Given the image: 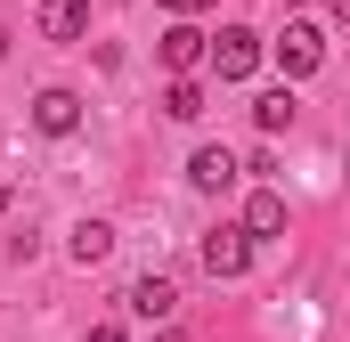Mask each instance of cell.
<instances>
[{
    "label": "cell",
    "instance_id": "obj_1",
    "mask_svg": "<svg viewBox=\"0 0 350 342\" xmlns=\"http://www.w3.org/2000/svg\"><path fill=\"white\" fill-rule=\"evenodd\" d=\"M196 261H204L212 277H245V269H253V237H245V220H220V228L196 245Z\"/></svg>",
    "mask_w": 350,
    "mask_h": 342
},
{
    "label": "cell",
    "instance_id": "obj_2",
    "mask_svg": "<svg viewBox=\"0 0 350 342\" xmlns=\"http://www.w3.org/2000/svg\"><path fill=\"white\" fill-rule=\"evenodd\" d=\"M204 66H212L220 82H245V74L261 66V33H245V25H220V33H212V57H204Z\"/></svg>",
    "mask_w": 350,
    "mask_h": 342
},
{
    "label": "cell",
    "instance_id": "obj_3",
    "mask_svg": "<svg viewBox=\"0 0 350 342\" xmlns=\"http://www.w3.org/2000/svg\"><path fill=\"white\" fill-rule=\"evenodd\" d=\"M277 66H285V82H301V74H318V66H326V33L293 16V25H285V41H277Z\"/></svg>",
    "mask_w": 350,
    "mask_h": 342
},
{
    "label": "cell",
    "instance_id": "obj_4",
    "mask_svg": "<svg viewBox=\"0 0 350 342\" xmlns=\"http://www.w3.org/2000/svg\"><path fill=\"white\" fill-rule=\"evenodd\" d=\"M33 131H41V139H74V131H82V98H74V90H41V98H33Z\"/></svg>",
    "mask_w": 350,
    "mask_h": 342
},
{
    "label": "cell",
    "instance_id": "obj_5",
    "mask_svg": "<svg viewBox=\"0 0 350 342\" xmlns=\"http://www.w3.org/2000/svg\"><path fill=\"white\" fill-rule=\"evenodd\" d=\"M204 57H212V33H196V25H172V33H163V66H172V82H196Z\"/></svg>",
    "mask_w": 350,
    "mask_h": 342
},
{
    "label": "cell",
    "instance_id": "obj_6",
    "mask_svg": "<svg viewBox=\"0 0 350 342\" xmlns=\"http://www.w3.org/2000/svg\"><path fill=\"white\" fill-rule=\"evenodd\" d=\"M122 302H131V310H139L147 326H172V310H179V285H172V277H139V285H131Z\"/></svg>",
    "mask_w": 350,
    "mask_h": 342
},
{
    "label": "cell",
    "instance_id": "obj_7",
    "mask_svg": "<svg viewBox=\"0 0 350 342\" xmlns=\"http://www.w3.org/2000/svg\"><path fill=\"white\" fill-rule=\"evenodd\" d=\"M285 220H293V212H285L277 187H253V196H245V237H253V245H261V237H285Z\"/></svg>",
    "mask_w": 350,
    "mask_h": 342
},
{
    "label": "cell",
    "instance_id": "obj_8",
    "mask_svg": "<svg viewBox=\"0 0 350 342\" xmlns=\"http://www.w3.org/2000/svg\"><path fill=\"white\" fill-rule=\"evenodd\" d=\"M187 179H196L204 196H220V187H237V155H228V147H196V155H187Z\"/></svg>",
    "mask_w": 350,
    "mask_h": 342
},
{
    "label": "cell",
    "instance_id": "obj_9",
    "mask_svg": "<svg viewBox=\"0 0 350 342\" xmlns=\"http://www.w3.org/2000/svg\"><path fill=\"white\" fill-rule=\"evenodd\" d=\"M41 33L49 41H82L90 33V0H41Z\"/></svg>",
    "mask_w": 350,
    "mask_h": 342
},
{
    "label": "cell",
    "instance_id": "obj_10",
    "mask_svg": "<svg viewBox=\"0 0 350 342\" xmlns=\"http://www.w3.org/2000/svg\"><path fill=\"white\" fill-rule=\"evenodd\" d=\"M293 114H301V106H293V90H261V98H253V131H261V139L293 131Z\"/></svg>",
    "mask_w": 350,
    "mask_h": 342
},
{
    "label": "cell",
    "instance_id": "obj_11",
    "mask_svg": "<svg viewBox=\"0 0 350 342\" xmlns=\"http://www.w3.org/2000/svg\"><path fill=\"white\" fill-rule=\"evenodd\" d=\"M66 253L82 261V269H90V261H106V253H114V228H106V220H74V237H66Z\"/></svg>",
    "mask_w": 350,
    "mask_h": 342
},
{
    "label": "cell",
    "instance_id": "obj_12",
    "mask_svg": "<svg viewBox=\"0 0 350 342\" xmlns=\"http://www.w3.org/2000/svg\"><path fill=\"white\" fill-rule=\"evenodd\" d=\"M204 106H212V98H204V82H172V90H163V114H172V122H196Z\"/></svg>",
    "mask_w": 350,
    "mask_h": 342
},
{
    "label": "cell",
    "instance_id": "obj_13",
    "mask_svg": "<svg viewBox=\"0 0 350 342\" xmlns=\"http://www.w3.org/2000/svg\"><path fill=\"white\" fill-rule=\"evenodd\" d=\"M90 342H122V326H114V318H98V326H90Z\"/></svg>",
    "mask_w": 350,
    "mask_h": 342
},
{
    "label": "cell",
    "instance_id": "obj_14",
    "mask_svg": "<svg viewBox=\"0 0 350 342\" xmlns=\"http://www.w3.org/2000/svg\"><path fill=\"white\" fill-rule=\"evenodd\" d=\"M172 8H179V16H204V8H212V0H172Z\"/></svg>",
    "mask_w": 350,
    "mask_h": 342
},
{
    "label": "cell",
    "instance_id": "obj_15",
    "mask_svg": "<svg viewBox=\"0 0 350 342\" xmlns=\"http://www.w3.org/2000/svg\"><path fill=\"white\" fill-rule=\"evenodd\" d=\"M8 204H16V196H8V187H0V228H8Z\"/></svg>",
    "mask_w": 350,
    "mask_h": 342
},
{
    "label": "cell",
    "instance_id": "obj_16",
    "mask_svg": "<svg viewBox=\"0 0 350 342\" xmlns=\"http://www.w3.org/2000/svg\"><path fill=\"white\" fill-rule=\"evenodd\" d=\"M334 16H342V25H350V0H334Z\"/></svg>",
    "mask_w": 350,
    "mask_h": 342
}]
</instances>
